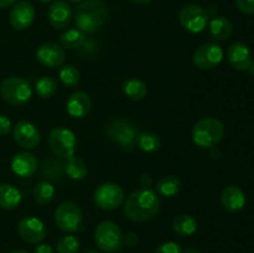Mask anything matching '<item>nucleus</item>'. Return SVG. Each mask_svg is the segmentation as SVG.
<instances>
[{
  "label": "nucleus",
  "instance_id": "obj_1",
  "mask_svg": "<svg viewBox=\"0 0 254 253\" xmlns=\"http://www.w3.org/2000/svg\"><path fill=\"white\" fill-rule=\"evenodd\" d=\"M160 211V198L156 191L149 189H140L127 197L124 203V212L127 217L135 222H144L151 220Z\"/></svg>",
  "mask_w": 254,
  "mask_h": 253
},
{
  "label": "nucleus",
  "instance_id": "obj_2",
  "mask_svg": "<svg viewBox=\"0 0 254 253\" xmlns=\"http://www.w3.org/2000/svg\"><path fill=\"white\" fill-rule=\"evenodd\" d=\"M108 17V9L102 0H83L77 6L74 21L84 34H93L106 24Z\"/></svg>",
  "mask_w": 254,
  "mask_h": 253
},
{
  "label": "nucleus",
  "instance_id": "obj_3",
  "mask_svg": "<svg viewBox=\"0 0 254 253\" xmlns=\"http://www.w3.org/2000/svg\"><path fill=\"white\" fill-rule=\"evenodd\" d=\"M192 140L200 148H213L225 136V126L216 118H202L192 128Z\"/></svg>",
  "mask_w": 254,
  "mask_h": 253
},
{
  "label": "nucleus",
  "instance_id": "obj_4",
  "mask_svg": "<svg viewBox=\"0 0 254 253\" xmlns=\"http://www.w3.org/2000/svg\"><path fill=\"white\" fill-rule=\"evenodd\" d=\"M0 93L4 101L11 106H22L31 99L32 87L27 79L12 76L1 82Z\"/></svg>",
  "mask_w": 254,
  "mask_h": 253
},
{
  "label": "nucleus",
  "instance_id": "obj_5",
  "mask_svg": "<svg viewBox=\"0 0 254 253\" xmlns=\"http://www.w3.org/2000/svg\"><path fill=\"white\" fill-rule=\"evenodd\" d=\"M107 135L111 140L118 144L123 150L131 151L136 145V136L139 131L133 122L124 118L114 119L106 130Z\"/></svg>",
  "mask_w": 254,
  "mask_h": 253
},
{
  "label": "nucleus",
  "instance_id": "obj_6",
  "mask_svg": "<svg viewBox=\"0 0 254 253\" xmlns=\"http://www.w3.org/2000/svg\"><path fill=\"white\" fill-rule=\"evenodd\" d=\"M94 242L97 247L106 253H114L124 246L123 233L118 225L112 221H103L94 231Z\"/></svg>",
  "mask_w": 254,
  "mask_h": 253
},
{
  "label": "nucleus",
  "instance_id": "obj_7",
  "mask_svg": "<svg viewBox=\"0 0 254 253\" xmlns=\"http://www.w3.org/2000/svg\"><path fill=\"white\" fill-rule=\"evenodd\" d=\"M49 144L55 155L61 159H68L77 150L76 134L64 126H56L50 133Z\"/></svg>",
  "mask_w": 254,
  "mask_h": 253
},
{
  "label": "nucleus",
  "instance_id": "obj_8",
  "mask_svg": "<svg viewBox=\"0 0 254 253\" xmlns=\"http://www.w3.org/2000/svg\"><path fill=\"white\" fill-rule=\"evenodd\" d=\"M83 222V213L77 203L64 201L55 211V223L64 232H76Z\"/></svg>",
  "mask_w": 254,
  "mask_h": 253
},
{
  "label": "nucleus",
  "instance_id": "obj_9",
  "mask_svg": "<svg viewBox=\"0 0 254 253\" xmlns=\"http://www.w3.org/2000/svg\"><path fill=\"white\" fill-rule=\"evenodd\" d=\"M179 21L190 34H200L208 26L210 16L201 5L189 4L183 6L179 12Z\"/></svg>",
  "mask_w": 254,
  "mask_h": 253
},
{
  "label": "nucleus",
  "instance_id": "obj_10",
  "mask_svg": "<svg viewBox=\"0 0 254 253\" xmlns=\"http://www.w3.org/2000/svg\"><path fill=\"white\" fill-rule=\"evenodd\" d=\"M123 202L124 191L118 184L104 183L94 191V203L101 210H116Z\"/></svg>",
  "mask_w": 254,
  "mask_h": 253
},
{
  "label": "nucleus",
  "instance_id": "obj_11",
  "mask_svg": "<svg viewBox=\"0 0 254 253\" xmlns=\"http://www.w3.org/2000/svg\"><path fill=\"white\" fill-rule=\"evenodd\" d=\"M223 60V50L216 44H205L197 47L192 55V62L197 68L211 69L217 67Z\"/></svg>",
  "mask_w": 254,
  "mask_h": 253
},
{
  "label": "nucleus",
  "instance_id": "obj_12",
  "mask_svg": "<svg viewBox=\"0 0 254 253\" xmlns=\"http://www.w3.org/2000/svg\"><path fill=\"white\" fill-rule=\"evenodd\" d=\"M35 20V9L31 2L21 1L15 2L9 15V21L11 26L17 31L29 29Z\"/></svg>",
  "mask_w": 254,
  "mask_h": 253
},
{
  "label": "nucleus",
  "instance_id": "obj_13",
  "mask_svg": "<svg viewBox=\"0 0 254 253\" xmlns=\"http://www.w3.org/2000/svg\"><path fill=\"white\" fill-rule=\"evenodd\" d=\"M36 59L42 66L49 68H56L64 64L66 54L64 47L55 42H45L36 50Z\"/></svg>",
  "mask_w": 254,
  "mask_h": 253
},
{
  "label": "nucleus",
  "instance_id": "obj_14",
  "mask_svg": "<svg viewBox=\"0 0 254 253\" xmlns=\"http://www.w3.org/2000/svg\"><path fill=\"white\" fill-rule=\"evenodd\" d=\"M19 235L27 243H40L46 237V227L40 218L29 216L24 217L17 226Z\"/></svg>",
  "mask_w": 254,
  "mask_h": 253
},
{
  "label": "nucleus",
  "instance_id": "obj_15",
  "mask_svg": "<svg viewBox=\"0 0 254 253\" xmlns=\"http://www.w3.org/2000/svg\"><path fill=\"white\" fill-rule=\"evenodd\" d=\"M14 140L24 149H34L39 145L41 136L36 126L27 121H21L15 124L12 129Z\"/></svg>",
  "mask_w": 254,
  "mask_h": 253
},
{
  "label": "nucleus",
  "instance_id": "obj_16",
  "mask_svg": "<svg viewBox=\"0 0 254 253\" xmlns=\"http://www.w3.org/2000/svg\"><path fill=\"white\" fill-rule=\"evenodd\" d=\"M227 61L237 71H247L252 67V51L243 42H235L227 50Z\"/></svg>",
  "mask_w": 254,
  "mask_h": 253
},
{
  "label": "nucleus",
  "instance_id": "obj_17",
  "mask_svg": "<svg viewBox=\"0 0 254 253\" xmlns=\"http://www.w3.org/2000/svg\"><path fill=\"white\" fill-rule=\"evenodd\" d=\"M47 19L54 29H66L72 20V9L67 2L55 1L47 11Z\"/></svg>",
  "mask_w": 254,
  "mask_h": 253
},
{
  "label": "nucleus",
  "instance_id": "obj_18",
  "mask_svg": "<svg viewBox=\"0 0 254 253\" xmlns=\"http://www.w3.org/2000/svg\"><path fill=\"white\" fill-rule=\"evenodd\" d=\"M37 159L34 154L21 151V153L15 154L11 160V170L15 175L20 178H30L34 175L37 170Z\"/></svg>",
  "mask_w": 254,
  "mask_h": 253
},
{
  "label": "nucleus",
  "instance_id": "obj_19",
  "mask_svg": "<svg viewBox=\"0 0 254 253\" xmlns=\"http://www.w3.org/2000/svg\"><path fill=\"white\" fill-rule=\"evenodd\" d=\"M246 202H247L246 193L238 186H227L226 189H223L222 193H221V203L228 212H240L245 208Z\"/></svg>",
  "mask_w": 254,
  "mask_h": 253
},
{
  "label": "nucleus",
  "instance_id": "obj_20",
  "mask_svg": "<svg viewBox=\"0 0 254 253\" xmlns=\"http://www.w3.org/2000/svg\"><path fill=\"white\" fill-rule=\"evenodd\" d=\"M92 107L91 98L84 92H73L71 96L68 97L66 103L67 113L72 117V118H83L89 113Z\"/></svg>",
  "mask_w": 254,
  "mask_h": 253
},
{
  "label": "nucleus",
  "instance_id": "obj_21",
  "mask_svg": "<svg viewBox=\"0 0 254 253\" xmlns=\"http://www.w3.org/2000/svg\"><path fill=\"white\" fill-rule=\"evenodd\" d=\"M211 37L216 41H226L232 36L233 25L227 17L216 16L208 22Z\"/></svg>",
  "mask_w": 254,
  "mask_h": 253
},
{
  "label": "nucleus",
  "instance_id": "obj_22",
  "mask_svg": "<svg viewBox=\"0 0 254 253\" xmlns=\"http://www.w3.org/2000/svg\"><path fill=\"white\" fill-rule=\"evenodd\" d=\"M21 202V192L10 184L0 185V207L4 210H12Z\"/></svg>",
  "mask_w": 254,
  "mask_h": 253
},
{
  "label": "nucleus",
  "instance_id": "obj_23",
  "mask_svg": "<svg viewBox=\"0 0 254 253\" xmlns=\"http://www.w3.org/2000/svg\"><path fill=\"white\" fill-rule=\"evenodd\" d=\"M64 173L73 180H83L88 174V169L83 159L73 155L64 163Z\"/></svg>",
  "mask_w": 254,
  "mask_h": 253
},
{
  "label": "nucleus",
  "instance_id": "obj_24",
  "mask_svg": "<svg viewBox=\"0 0 254 253\" xmlns=\"http://www.w3.org/2000/svg\"><path fill=\"white\" fill-rule=\"evenodd\" d=\"M181 186H183L181 181L176 176L168 175L163 176L156 183V191H158L159 195L165 196V197H174L180 192Z\"/></svg>",
  "mask_w": 254,
  "mask_h": 253
},
{
  "label": "nucleus",
  "instance_id": "obj_25",
  "mask_svg": "<svg viewBox=\"0 0 254 253\" xmlns=\"http://www.w3.org/2000/svg\"><path fill=\"white\" fill-rule=\"evenodd\" d=\"M173 230L180 236H191L197 230V221L190 215H179L174 218Z\"/></svg>",
  "mask_w": 254,
  "mask_h": 253
},
{
  "label": "nucleus",
  "instance_id": "obj_26",
  "mask_svg": "<svg viewBox=\"0 0 254 253\" xmlns=\"http://www.w3.org/2000/svg\"><path fill=\"white\" fill-rule=\"evenodd\" d=\"M123 92L131 101H141L148 93V87L140 79L130 78L123 83Z\"/></svg>",
  "mask_w": 254,
  "mask_h": 253
},
{
  "label": "nucleus",
  "instance_id": "obj_27",
  "mask_svg": "<svg viewBox=\"0 0 254 253\" xmlns=\"http://www.w3.org/2000/svg\"><path fill=\"white\" fill-rule=\"evenodd\" d=\"M62 47L67 50H76L86 42V34L79 29H68L60 36Z\"/></svg>",
  "mask_w": 254,
  "mask_h": 253
},
{
  "label": "nucleus",
  "instance_id": "obj_28",
  "mask_svg": "<svg viewBox=\"0 0 254 253\" xmlns=\"http://www.w3.org/2000/svg\"><path fill=\"white\" fill-rule=\"evenodd\" d=\"M161 140L154 131H141L136 136V146L145 153H155L160 149Z\"/></svg>",
  "mask_w": 254,
  "mask_h": 253
},
{
  "label": "nucleus",
  "instance_id": "obj_29",
  "mask_svg": "<svg viewBox=\"0 0 254 253\" xmlns=\"http://www.w3.org/2000/svg\"><path fill=\"white\" fill-rule=\"evenodd\" d=\"M55 188L49 181H40L34 189V198L40 205H47L55 197Z\"/></svg>",
  "mask_w": 254,
  "mask_h": 253
},
{
  "label": "nucleus",
  "instance_id": "obj_30",
  "mask_svg": "<svg viewBox=\"0 0 254 253\" xmlns=\"http://www.w3.org/2000/svg\"><path fill=\"white\" fill-rule=\"evenodd\" d=\"M35 92L40 98H50L57 92V82L50 76H42L35 83Z\"/></svg>",
  "mask_w": 254,
  "mask_h": 253
},
{
  "label": "nucleus",
  "instance_id": "obj_31",
  "mask_svg": "<svg viewBox=\"0 0 254 253\" xmlns=\"http://www.w3.org/2000/svg\"><path fill=\"white\" fill-rule=\"evenodd\" d=\"M60 79H61L62 83L67 87H74L79 83V72L72 64H64L60 69Z\"/></svg>",
  "mask_w": 254,
  "mask_h": 253
},
{
  "label": "nucleus",
  "instance_id": "obj_32",
  "mask_svg": "<svg viewBox=\"0 0 254 253\" xmlns=\"http://www.w3.org/2000/svg\"><path fill=\"white\" fill-rule=\"evenodd\" d=\"M79 241L72 235L62 236L57 242V252L59 253H78Z\"/></svg>",
  "mask_w": 254,
  "mask_h": 253
},
{
  "label": "nucleus",
  "instance_id": "obj_33",
  "mask_svg": "<svg viewBox=\"0 0 254 253\" xmlns=\"http://www.w3.org/2000/svg\"><path fill=\"white\" fill-rule=\"evenodd\" d=\"M154 253H184V250L180 245L175 242L161 243Z\"/></svg>",
  "mask_w": 254,
  "mask_h": 253
},
{
  "label": "nucleus",
  "instance_id": "obj_34",
  "mask_svg": "<svg viewBox=\"0 0 254 253\" xmlns=\"http://www.w3.org/2000/svg\"><path fill=\"white\" fill-rule=\"evenodd\" d=\"M236 4L245 14L254 15V0H236Z\"/></svg>",
  "mask_w": 254,
  "mask_h": 253
},
{
  "label": "nucleus",
  "instance_id": "obj_35",
  "mask_svg": "<svg viewBox=\"0 0 254 253\" xmlns=\"http://www.w3.org/2000/svg\"><path fill=\"white\" fill-rule=\"evenodd\" d=\"M11 121L6 116H0V135H6L11 131Z\"/></svg>",
  "mask_w": 254,
  "mask_h": 253
},
{
  "label": "nucleus",
  "instance_id": "obj_36",
  "mask_svg": "<svg viewBox=\"0 0 254 253\" xmlns=\"http://www.w3.org/2000/svg\"><path fill=\"white\" fill-rule=\"evenodd\" d=\"M123 243L127 247H135L138 245V236L134 232H127L123 235Z\"/></svg>",
  "mask_w": 254,
  "mask_h": 253
},
{
  "label": "nucleus",
  "instance_id": "obj_37",
  "mask_svg": "<svg viewBox=\"0 0 254 253\" xmlns=\"http://www.w3.org/2000/svg\"><path fill=\"white\" fill-rule=\"evenodd\" d=\"M34 253H54V250L50 245H40L35 248Z\"/></svg>",
  "mask_w": 254,
  "mask_h": 253
},
{
  "label": "nucleus",
  "instance_id": "obj_38",
  "mask_svg": "<svg viewBox=\"0 0 254 253\" xmlns=\"http://www.w3.org/2000/svg\"><path fill=\"white\" fill-rule=\"evenodd\" d=\"M140 185L143 189L150 188V185H151L150 175H148V174H144V175L140 178Z\"/></svg>",
  "mask_w": 254,
  "mask_h": 253
},
{
  "label": "nucleus",
  "instance_id": "obj_39",
  "mask_svg": "<svg viewBox=\"0 0 254 253\" xmlns=\"http://www.w3.org/2000/svg\"><path fill=\"white\" fill-rule=\"evenodd\" d=\"M17 0H0V7H7V6H11L16 2Z\"/></svg>",
  "mask_w": 254,
  "mask_h": 253
},
{
  "label": "nucleus",
  "instance_id": "obj_40",
  "mask_svg": "<svg viewBox=\"0 0 254 253\" xmlns=\"http://www.w3.org/2000/svg\"><path fill=\"white\" fill-rule=\"evenodd\" d=\"M131 2H134V4H139V5H144V4H149V2H151L153 0H130Z\"/></svg>",
  "mask_w": 254,
  "mask_h": 253
},
{
  "label": "nucleus",
  "instance_id": "obj_41",
  "mask_svg": "<svg viewBox=\"0 0 254 253\" xmlns=\"http://www.w3.org/2000/svg\"><path fill=\"white\" fill-rule=\"evenodd\" d=\"M186 253H201V252H200V251L195 250V248H190V250L186 251Z\"/></svg>",
  "mask_w": 254,
  "mask_h": 253
},
{
  "label": "nucleus",
  "instance_id": "obj_42",
  "mask_svg": "<svg viewBox=\"0 0 254 253\" xmlns=\"http://www.w3.org/2000/svg\"><path fill=\"white\" fill-rule=\"evenodd\" d=\"M68 2H72V4H79V2H82L83 0H67Z\"/></svg>",
  "mask_w": 254,
  "mask_h": 253
},
{
  "label": "nucleus",
  "instance_id": "obj_43",
  "mask_svg": "<svg viewBox=\"0 0 254 253\" xmlns=\"http://www.w3.org/2000/svg\"><path fill=\"white\" fill-rule=\"evenodd\" d=\"M10 253H29V252H26V251H22V250H15V251H11Z\"/></svg>",
  "mask_w": 254,
  "mask_h": 253
},
{
  "label": "nucleus",
  "instance_id": "obj_44",
  "mask_svg": "<svg viewBox=\"0 0 254 253\" xmlns=\"http://www.w3.org/2000/svg\"><path fill=\"white\" fill-rule=\"evenodd\" d=\"M39 1H41V2H50V1H52V0H39Z\"/></svg>",
  "mask_w": 254,
  "mask_h": 253
},
{
  "label": "nucleus",
  "instance_id": "obj_45",
  "mask_svg": "<svg viewBox=\"0 0 254 253\" xmlns=\"http://www.w3.org/2000/svg\"><path fill=\"white\" fill-rule=\"evenodd\" d=\"M84 253H97V252H94V251H87V252H84Z\"/></svg>",
  "mask_w": 254,
  "mask_h": 253
}]
</instances>
